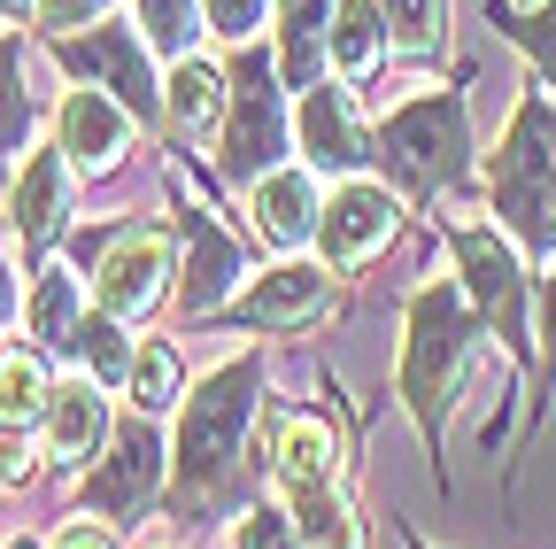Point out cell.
I'll return each instance as SVG.
<instances>
[{
  "label": "cell",
  "instance_id": "cell-1",
  "mask_svg": "<svg viewBox=\"0 0 556 549\" xmlns=\"http://www.w3.org/2000/svg\"><path fill=\"white\" fill-rule=\"evenodd\" d=\"M471 349H479V310L464 287L433 279L409 295V317H402V364H394V395L417 419L426 449L441 457L448 441V410L464 402V379H471Z\"/></svg>",
  "mask_w": 556,
  "mask_h": 549
},
{
  "label": "cell",
  "instance_id": "cell-2",
  "mask_svg": "<svg viewBox=\"0 0 556 549\" xmlns=\"http://www.w3.org/2000/svg\"><path fill=\"white\" fill-rule=\"evenodd\" d=\"M255 387H263V364L255 357H232L225 372H208L186 410H178V441H170V511L178 519H201L232 496V472H240V434L255 419Z\"/></svg>",
  "mask_w": 556,
  "mask_h": 549
},
{
  "label": "cell",
  "instance_id": "cell-3",
  "mask_svg": "<svg viewBox=\"0 0 556 549\" xmlns=\"http://www.w3.org/2000/svg\"><path fill=\"white\" fill-rule=\"evenodd\" d=\"M486 186H495V217L533 255H556V93H526L510 109Z\"/></svg>",
  "mask_w": 556,
  "mask_h": 549
},
{
  "label": "cell",
  "instance_id": "cell-4",
  "mask_svg": "<svg viewBox=\"0 0 556 549\" xmlns=\"http://www.w3.org/2000/svg\"><path fill=\"white\" fill-rule=\"evenodd\" d=\"M371 155L394 171V186L409 201H433L471 171V109L464 93H426V101H402L379 132H371Z\"/></svg>",
  "mask_w": 556,
  "mask_h": 549
},
{
  "label": "cell",
  "instance_id": "cell-5",
  "mask_svg": "<svg viewBox=\"0 0 556 549\" xmlns=\"http://www.w3.org/2000/svg\"><path fill=\"white\" fill-rule=\"evenodd\" d=\"M448 248H456V287L471 295L479 325L495 333L510 357H526V340L541 325H533V287L518 271V240H503L495 225H479V217H448Z\"/></svg>",
  "mask_w": 556,
  "mask_h": 549
},
{
  "label": "cell",
  "instance_id": "cell-6",
  "mask_svg": "<svg viewBox=\"0 0 556 549\" xmlns=\"http://www.w3.org/2000/svg\"><path fill=\"white\" fill-rule=\"evenodd\" d=\"M287 78H278L270 54H240L232 71V116H225V171L232 178H270L278 171V148H287V93H278Z\"/></svg>",
  "mask_w": 556,
  "mask_h": 549
},
{
  "label": "cell",
  "instance_id": "cell-7",
  "mask_svg": "<svg viewBox=\"0 0 556 549\" xmlns=\"http://www.w3.org/2000/svg\"><path fill=\"white\" fill-rule=\"evenodd\" d=\"M170 271H178V248L163 225H124L93 271V310H109L116 325H148L170 295Z\"/></svg>",
  "mask_w": 556,
  "mask_h": 549
},
{
  "label": "cell",
  "instance_id": "cell-8",
  "mask_svg": "<svg viewBox=\"0 0 556 549\" xmlns=\"http://www.w3.org/2000/svg\"><path fill=\"white\" fill-rule=\"evenodd\" d=\"M163 472H170V449H163L155 419H131V426H116L109 457L86 472V503L101 519H148V503L163 496Z\"/></svg>",
  "mask_w": 556,
  "mask_h": 549
},
{
  "label": "cell",
  "instance_id": "cell-9",
  "mask_svg": "<svg viewBox=\"0 0 556 549\" xmlns=\"http://www.w3.org/2000/svg\"><path fill=\"white\" fill-rule=\"evenodd\" d=\"M54 62H62L70 78H86V86H109L131 116L148 109V101H163V86H155V71H148V39H139V24L70 32V39H54Z\"/></svg>",
  "mask_w": 556,
  "mask_h": 549
},
{
  "label": "cell",
  "instance_id": "cell-10",
  "mask_svg": "<svg viewBox=\"0 0 556 549\" xmlns=\"http://www.w3.org/2000/svg\"><path fill=\"white\" fill-rule=\"evenodd\" d=\"M394 225H402V201H394V186L348 178V186H332V201H325L317 248H325V263H332V271H356V263H371V255L394 240Z\"/></svg>",
  "mask_w": 556,
  "mask_h": 549
},
{
  "label": "cell",
  "instance_id": "cell-11",
  "mask_svg": "<svg viewBox=\"0 0 556 549\" xmlns=\"http://www.w3.org/2000/svg\"><path fill=\"white\" fill-rule=\"evenodd\" d=\"M54 148L70 155V171L109 178L131 155V109L116 93H101V86H78V93L54 109Z\"/></svg>",
  "mask_w": 556,
  "mask_h": 549
},
{
  "label": "cell",
  "instance_id": "cell-12",
  "mask_svg": "<svg viewBox=\"0 0 556 549\" xmlns=\"http://www.w3.org/2000/svg\"><path fill=\"white\" fill-rule=\"evenodd\" d=\"M294 140L309 155V171H332V178H356L371 163V132L348 101V86H309L302 109H294Z\"/></svg>",
  "mask_w": 556,
  "mask_h": 549
},
{
  "label": "cell",
  "instance_id": "cell-13",
  "mask_svg": "<svg viewBox=\"0 0 556 549\" xmlns=\"http://www.w3.org/2000/svg\"><path fill=\"white\" fill-rule=\"evenodd\" d=\"M116 419H109V387L101 379H62L47 402V457L62 472H86L93 457H109Z\"/></svg>",
  "mask_w": 556,
  "mask_h": 549
},
{
  "label": "cell",
  "instance_id": "cell-14",
  "mask_svg": "<svg viewBox=\"0 0 556 549\" xmlns=\"http://www.w3.org/2000/svg\"><path fill=\"white\" fill-rule=\"evenodd\" d=\"M270 479H278V496L340 488V441L317 410H278L270 419Z\"/></svg>",
  "mask_w": 556,
  "mask_h": 549
},
{
  "label": "cell",
  "instance_id": "cell-15",
  "mask_svg": "<svg viewBox=\"0 0 556 549\" xmlns=\"http://www.w3.org/2000/svg\"><path fill=\"white\" fill-rule=\"evenodd\" d=\"M325 310H332V279L317 263H278L232 302V317L255 325V333H294V325H317Z\"/></svg>",
  "mask_w": 556,
  "mask_h": 549
},
{
  "label": "cell",
  "instance_id": "cell-16",
  "mask_svg": "<svg viewBox=\"0 0 556 549\" xmlns=\"http://www.w3.org/2000/svg\"><path fill=\"white\" fill-rule=\"evenodd\" d=\"M248 225H255L270 248H302V240H317V225H325L317 171L278 163L270 178H255V186H248Z\"/></svg>",
  "mask_w": 556,
  "mask_h": 549
},
{
  "label": "cell",
  "instance_id": "cell-17",
  "mask_svg": "<svg viewBox=\"0 0 556 549\" xmlns=\"http://www.w3.org/2000/svg\"><path fill=\"white\" fill-rule=\"evenodd\" d=\"M232 116V71H217V62H170V78H163V124L178 132L186 148H208V132H225Z\"/></svg>",
  "mask_w": 556,
  "mask_h": 549
},
{
  "label": "cell",
  "instance_id": "cell-18",
  "mask_svg": "<svg viewBox=\"0 0 556 549\" xmlns=\"http://www.w3.org/2000/svg\"><path fill=\"white\" fill-rule=\"evenodd\" d=\"M9 217L24 233V248H54L70 233V155L62 148H39L24 155L16 186H9Z\"/></svg>",
  "mask_w": 556,
  "mask_h": 549
},
{
  "label": "cell",
  "instance_id": "cell-19",
  "mask_svg": "<svg viewBox=\"0 0 556 549\" xmlns=\"http://www.w3.org/2000/svg\"><path fill=\"white\" fill-rule=\"evenodd\" d=\"M332 9L340 0H287L278 9V78L287 86H325L332 71Z\"/></svg>",
  "mask_w": 556,
  "mask_h": 549
},
{
  "label": "cell",
  "instance_id": "cell-20",
  "mask_svg": "<svg viewBox=\"0 0 556 549\" xmlns=\"http://www.w3.org/2000/svg\"><path fill=\"white\" fill-rule=\"evenodd\" d=\"M232 279H240V248H232V233H217V225H193V255H186V279H178V302L193 310V317H217L225 302H232Z\"/></svg>",
  "mask_w": 556,
  "mask_h": 549
},
{
  "label": "cell",
  "instance_id": "cell-21",
  "mask_svg": "<svg viewBox=\"0 0 556 549\" xmlns=\"http://www.w3.org/2000/svg\"><path fill=\"white\" fill-rule=\"evenodd\" d=\"M387 16H379V0H340L332 9V71L340 86H364L379 62H387Z\"/></svg>",
  "mask_w": 556,
  "mask_h": 549
},
{
  "label": "cell",
  "instance_id": "cell-22",
  "mask_svg": "<svg viewBox=\"0 0 556 549\" xmlns=\"http://www.w3.org/2000/svg\"><path fill=\"white\" fill-rule=\"evenodd\" d=\"M287 519L302 534V549H371L356 503H348V488H309V496H287Z\"/></svg>",
  "mask_w": 556,
  "mask_h": 549
},
{
  "label": "cell",
  "instance_id": "cell-23",
  "mask_svg": "<svg viewBox=\"0 0 556 549\" xmlns=\"http://www.w3.org/2000/svg\"><path fill=\"white\" fill-rule=\"evenodd\" d=\"M47 402H54V379H47V357L39 349H0V426H47Z\"/></svg>",
  "mask_w": 556,
  "mask_h": 549
},
{
  "label": "cell",
  "instance_id": "cell-24",
  "mask_svg": "<svg viewBox=\"0 0 556 549\" xmlns=\"http://www.w3.org/2000/svg\"><path fill=\"white\" fill-rule=\"evenodd\" d=\"M24 325L47 340V349H70V340H78V325H86L78 279H70V271H39V287H31V302H24Z\"/></svg>",
  "mask_w": 556,
  "mask_h": 549
},
{
  "label": "cell",
  "instance_id": "cell-25",
  "mask_svg": "<svg viewBox=\"0 0 556 549\" xmlns=\"http://www.w3.org/2000/svg\"><path fill=\"white\" fill-rule=\"evenodd\" d=\"M131 9H139V39H148L155 54H170V62H186L193 39L208 32L201 0H131Z\"/></svg>",
  "mask_w": 556,
  "mask_h": 549
},
{
  "label": "cell",
  "instance_id": "cell-26",
  "mask_svg": "<svg viewBox=\"0 0 556 549\" xmlns=\"http://www.w3.org/2000/svg\"><path fill=\"white\" fill-rule=\"evenodd\" d=\"M379 16H387V39H394V54H441V39H448V0H379Z\"/></svg>",
  "mask_w": 556,
  "mask_h": 549
},
{
  "label": "cell",
  "instance_id": "cell-27",
  "mask_svg": "<svg viewBox=\"0 0 556 549\" xmlns=\"http://www.w3.org/2000/svg\"><path fill=\"white\" fill-rule=\"evenodd\" d=\"M31 148V93H24V39L0 32V155Z\"/></svg>",
  "mask_w": 556,
  "mask_h": 549
},
{
  "label": "cell",
  "instance_id": "cell-28",
  "mask_svg": "<svg viewBox=\"0 0 556 549\" xmlns=\"http://www.w3.org/2000/svg\"><path fill=\"white\" fill-rule=\"evenodd\" d=\"M70 349H78V357L93 364V379H101L109 395L131 379V357H139L131 340H124V325H116L109 310H86V325H78V340H70Z\"/></svg>",
  "mask_w": 556,
  "mask_h": 549
},
{
  "label": "cell",
  "instance_id": "cell-29",
  "mask_svg": "<svg viewBox=\"0 0 556 549\" xmlns=\"http://www.w3.org/2000/svg\"><path fill=\"white\" fill-rule=\"evenodd\" d=\"M124 395H131V419H163V410L178 402V349L148 340V349L131 357V379H124Z\"/></svg>",
  "mask_w": 556,
  "mask_h": 549
},
{
  "label": "cell",
  "instance_id": "cell-30",
  "mask_svg": "<svg viewBox=\"0 0 556 549\" xmlns=\"http://www.w3.org/2000/svg\"><path fill=\"white\" fill-rule=\"evenodd\" d=\"M495 24L533 54V71H541V86L556 93V0H548V9H533V16H510V9H495Z\"/></svg>",
  "mask_w": 556,
  "mask_h": 549
},
{
  "label": "cell",
  "instance_id": "cell-31",
  "mask_svg": "<svg viewBox=\"0 0 556 549\" xmlns=\"http://www.w3.org/2000/svg\"><path fill=\"white\" fill-rule=\"evenodd\" d=\"M232 549H302V534H294V519L287 511H248L240 526H232Z\"/></svg>",
  "mask_w": 556,
  "mask_h": 549
},
{
  "label": "cell",
  "instance_id": "cell-32",
  "mask_svg": "<svg viewBox=\"0 0 556 549\" xmlns=\"http://www.w3.org/2000/svg\"><path fill=\"white\" fill-rule=\"evenodd\" d=\"M201 16H208L217 39H255L263 16H270V0H201Z\"/></svg>",
  "mask_w": 556,
  "mask_h": 549
},
{
  "label": "cell",
  "instance_id": "cell-33",
  "mask_svg": "<svg viewBox=\"0 0 556 549\" xmlns=\"http://www.w3.org/2000/svg\"><path fill=\"white\" fill-rule=\"evenodd\" d=\"M31 9H39V24H54V32L70 39V32H78V24L93 32V24H101V16L116 9V0H31Z\"/></svg>",
  "mask_w": 556,
  "mask_h": 549
},
{
  "label": "cell",
  "instance_id": "cell-34",
  "mask_svg": "<svg viewBox=\"0 0 556 549\" xmlns=\"http://www.w3.org/2000/svg\"><path fill=\"white\" fill-rule=\"evenodd\" d=\"M31 434L24 426H0V488H31Z\"/></svg>",
  "mask_w": 556,
  "mask_h": 549
},
{
  "label": "cell",
  "instance_id": "cell-35",
  "mask_svg": "<svg viewBox=\"0 0 556 549\" xmlns=\"http://www.w3.org/2000/svg\"><path fill=\"white\" fill-rule=\"evenodd\" d=\"M556 387V271L541 279V395Z\"/></svg>",
  "mask_w": 556,
  "mask_h": 549
},
{
  "label": "cell",
  "instance_id": "cell-36",
  "mask_svg": "<svg viewBox=\"0 0 556 549\" xmlns=\"http://www.w3.org/2000/svg\"><path fill=\"white\" fill-rule=\"evenodd\" d=\"M54 549H116V534H109V526H93V519H70V526L54 534Z\"/></svg>",
  "mask_w": 556,
  "mask_h": 549
},
{
  "label": "cell",
  "instance_id": "cell-37",
  "mask_svg": "<svg viewBox=\"0 0 556 549\" xmlns=\"http://www.w3.org/2000/svg\"><path fill=\"white\" fill-rule=\"evenodd\" d=\"M16 310V279H9V263H0V317Z\"/></svg>",
  "mask_w": 556,
  "mask_h": 549
},
{
  "label": "cell",
  "instance_id": "cell-38",
  "mask_svg": "<svg viewBox=\"0 0 556 549\" xmlns=\"http://www.w3.org/2000/svg\"><path fill=\"white\" fill-rule=\"evenodd\" d=\"M0 549H39V541H31V534H9V541H0Z\"/></svg>",
  "mask_w": 556,
  "mask_h": 549
},
{
  "label": "cell",
  "instance_id": "cell-39",
  "mask_svg": "<svg viewBox=\"0 0 556 549\" xmlns=\"http://www.w3.org/2000/svg\"><path fill=\"white\" fill-rule=\"evenodd\" d=\"M409 549H433V541H417V534H409Z\"/></svg>",
  "mask_w": 556,
  "mask_h": 549
}]
</instances>
